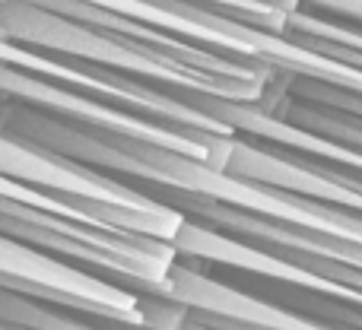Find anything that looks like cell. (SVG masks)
<instances>
[{"label":"cell","instance_id":"cell-1","mask_svg":"<svg viewBox=\"0 0 362 330\" xmlns=\"http://www.w3.org/2000/svg\"><path fill=\"white\" fill-rule=\"evenodd\" d=\"M0 235L134 293H172L175 283L178 248L169 238L93 223L74 213L42 210L4 194H0Z\"/></svg>","mask_w":362,"mask_h":330},{"label":"cell","instance_id":"cell-2","mask_svg":"<svg viewBox=\"0 0 362 330\" xmlns=\"http://www.w3.org/2000/svg\"><path fill=\"white\" fill-rule=\"evenodd\" d=\"M251 112L362 159V93L337 80L270 61V80Z\"/></svg>","mask_w":362,"mask_h":330}]
</instances>
